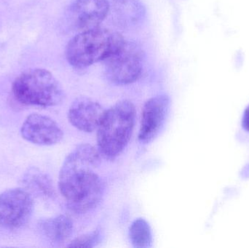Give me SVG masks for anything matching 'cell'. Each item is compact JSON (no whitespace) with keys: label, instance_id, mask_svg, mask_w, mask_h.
<instances>
[{"label":"cell","instance_id":"obj_7","mask_svg":"<svg viewBox=\"0 0 249 248\" xmlns=\"http://www.w3.org/2000/svg\"><path fill=\"white\" fill-rule=\"evenodd\" d=\"M171 99L166 94L148 99L142 111L138 139L142 144H149L159 135L168 119Z\"/></svg>","mask_w":249,"mask_h":248},{"label":"cell","instance_id":"obj_4","mask_svg":"<svg viewBox=\"0 0 249 248\" xmlns=\"http://www.w3.org/2000/svg\"><path fill=\"white\" fill-rule=\"evenodd\" d=\"M13 96L22 104L53 107L65 99L64 88L53 74L44 68H31L13 82Z\"/></svg>","mask_w":249,"mask_h":248},{"label":"cell","instance_id":"obj_5","mask_svg":"<svg viewBox=\"0 0 249 248\" xmlns=\"http://www.w3.org/2000/svg\"><path fill=\"white\" fill-rule=\"evenodd\" d=\"M143 60L144 54L141 47L124 40L121 48L106 60L107 77L116 85L132 84L142 76Z\"/></svg>","mask_w":249,"mask_h":248},{"label":"cell","instance_id":"obj_12","mask_svg":"<svg viewBox=\"0 0 249 248\" xmlns=\"http://www.w3.org/2000/svg\"><path fill=\"white\" fill-rule=\"evenodd\" d=\"M110 7L117 22L123 27L136 26L144 17V7L139 0H112Z\"/></svg>","mask_w":249,"mask_h":248},{"label":"cell","instance_id":"obj_16","mask_svg":"<svg viewBox=\"0 0 249 248\" xmlns=\"http://www.w3.org/2000/svg\"><path fill=\"white\" fill-rule=\"evenodd\" d=\"M242 126L244 129L249 132V106L244 112L242 119Z\"/></svg>","mask_w":249,"mask_h":248},{"label":"cell","instance_id":"obj_9","mask_svg":"<svg viewBox=\"0 0 249 248\" xmlns=\"http://www.w3.org/2000/svg\"><path fill=\"white\" fill-rule=\"evenodd\" d=\"M110 10L108 0H75L68 10L70 25L82 32L99 28Z\"/></svg>","mask_w":249,"mask_h":248},{"label":"cell","instance_id":"obj_11","mask_svg":"<svg viewBox=\"0 0 249 248\" xmlns=\"http://www.w3.org/2000/svg\"><path fill=\"white\" fill-rule=\"evenodd\" d=\"M38 227L46 240L55 246L65 244L74 232L72 221L65 215H58L41 220Z\"/></svg>","mask_w":249,"mask_h":248},{"label":"cell","instance_id":"obj_10","mask_svg":"<svg viewBox=\"0 0 249 248\" xmlns=\"http://www.w3.org/2000/svg\"><path fill=\"white\" fill-rule=\"evenodd\" d=\"M105 110L99 102L91 98L80 96L70 105L67 118L76 129L90 133L97 130Z\"/></svg>","mask_w":249,"mask_h":248},{"label":"cell","instance_id":"obj_6","mask_svg":"<svg viewBox=\"0 0 249 248\" xmlns=\"http://www.w3.org/2000/svg\"><path fill=\"white\" fill-rule=\"evenodd\" d=\"M33 211V196L26 189L13 188L0 194V228L21 229L30 221Z\"/></svg>","mask_w":249,"mask_h":248},{"label":"cell","instance_id":"obj_1","mask_svg":"<svg viewBox=\"0 0 249 248\" xmlns=\"http://www.w3.org/2000/svg\"><path fill=\"white\" fill-rule=\"evenodd\" d=\"M102 155L90 144L77 145L66 157L58 176V189L71 212H90L102 202L105 183L98 173Z\"/></svg>","mask_w":249,"mask_h":248},{"label":"cell","instance_id":"obj_15","mask_svg":"<svg viewBox=\"0 0 249 248\" xmlns=\"http://www.w3.org/2000/svg\"><path fill=\"white\" fill-rule=\"evenodd\" d=\"M102 238V231L100 228L96 229L94 231L87 234H82L77 238L74 239L70 244L68 248H95L100 243Z\"/></svg>","mask_w":249,"mask_h":248},{"label":"cell","instance_id":"obj_8","mask_svg":"<svg viewBox=\"0 0 249 248\" xmlns=\"http://www.w3.org/2000/svg\"><path fill=\"white\" fill-rule=\"evenodd\" d=\"M23 139L35 145L50 147L62 141L64 131L50 116L33 113L26 117L20 128Z\"/></svg>","mask_w":249,"mask_h":248},{"label":"cell","instance_id":"obj_13","mask_svg":"<svg viewBox=\"0 0 249 248\" xmlns=\"http://www.w3.org/2000/svg\"><path fill=\"white\" fill-rule=\"evenodd\" d=\"M23 183L26 190L31 194L35 193L45 198H51L55 195L51 178L38 168H29L23 176Z\"/></svg>","mask_w":249,"mask_h":248},{"label":"cell","instance_id":"obj_2","mask_svg":"<svg viewBox=\"0 0 249 248\" xmlns=\"http://www.w3.org/2000/svg\"><path fill=\"white\" fill-rule=\"evenodd\" d=\"M133 102L121 100L105 110L96 132L97 149L102 158L114 161L130 142L136 124Z\"/></svg>","mask_w":249,"mask_h":248},{"label":"cell","instance_id":"obj_3","mask_svg":"<svg viewBox=\"0 0 249 248\" xmlns=\"http://www.w3.org/2000/svg\"><path fill=\"white\" fill-rule=\"evenodd\" d=\"M121 33L96 28L80 32L69 42L66 57L70 65L85 68L101 61H106L124 44Z\"/></svg>","mask_w":249,"mask_h":248},{"label":"cell","instance_id":"obj_14","mask_svg":"<svg viewBox=\"0 0 249 248\" xmlns=\"http://www.w3.org/2000/svg\"><path fill=\"white\" fill-rule=\"evenodd\" d=\"M129 238L133 248H152L153 234L148 221L142 218L135 219L129 228Z\"/></svg>","mask_w":249,"mask_h":248}]
</instances>
